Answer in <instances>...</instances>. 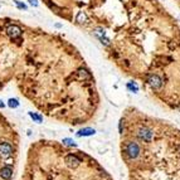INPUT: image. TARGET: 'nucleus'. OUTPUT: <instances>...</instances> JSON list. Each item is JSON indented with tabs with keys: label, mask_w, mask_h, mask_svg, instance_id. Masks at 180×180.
I'll return each instance as SVG.
<instances>
[{
	"label": "nucleus",
	"mask_w": 180,
	"mask_h": 180,
	"mask_svg": "<svg viewBox=\"0 0 180 180\" xmlns=\"http://www.w3.org/2000/svg\"><path fill=\"white\" fill-rule=\"evenodd\" d=\"M96 134V131H94L93 129H91V127H84V129H82V130H79L78 132H77V136L78 137H82V136H92V135H94Z\"/></svg>",
	"instance_id": "9"
},
{
	"label": "nucleus",
	"mask_w": 180,
	"mask_h": 180,
	"mask_svg": "<svg viewBox=\"0 0 180 180\" xmlns=\"http://www.w3.org/2000/svg\"><path fill=\"white\" fill-rule=\"evenodd\" d=\"M29 3L33 5V6H37V5H38V2H37V0H29Z\"/></svg>",
	"instance_id": "16"
},
{
	"label": "nucleus",
	"mask_w": 180,
	"mask_h": 180,
	"mask_svg": "<svg viewBox=\"0 0 180 180\" xmlns=\"http://www.w3.org/2000/svg\"><path fill=\"white\" fill-rule=\"evenodd\" d=\"M137 136H139V139L145 141V142H150L151 139H152V131L149 129V127H141L137 132Z\"/></svg>",
	"instance_id": "3"
},
{
	"label": "nucleus",
	"mask_w": 180,
	"mask_h": 180,
	"mask_svg": "<svg viewBox=\"0 0 180 180\" xmlns=\"http://www.w3.org/2000/svg\"><path fill=\"white\" fill-rule=\"evenodd\" d=\"M66 163L69 167H77L81 163V159L76 155H73V154H69V155L66 156Z\"/></svg>",
	"instance_id": "5"
},
{
	"label": "nucleus",
	"mask_w": 180,
	"mask_h": 180,
	"mask_svg": "<svg viewBox=\"0 0 180 180\" xmlns=\"http://www.w3.org/2000/svg\"><path fill=\"white\" fill-rule=\"evenodd\" d=\"M62 142H63V145L72 146V147H76V146H77V145H76V142L73 141L72 139H63V140H62Z\"/></svg>",
	"instance_id": "13"
},
{
	"label": "nucleus",
	"mask_w": 180,
	"mask_h": 180,
	"mask_svg": "<svg viewBox=\"0 0 180 180\" xmlns=\"http://www.w3.org/2000/svg\"><path fill=\"white\" fill-rule=\"evenodd\" d=\"M8 106H9L10 108H17L18 106H19V102H18L17 98H10V100L8 101Z\"/></svg>",
	"instance_id": "12"
},
{
	"label": "nucleus",
	"mask_w": 180,
	"mask_h": 180,
	"mask_svg": "<svg viewBox=\"0 0 180 180\" xmlns=\"http://www.w3.org/2000/svg\"><path fill=\"white\" fill-rule=\"evenodd\" d=\"M76 20L79 23V24H83V23H86V20H87V17H86V14H84L83 12H79L78 14H77V18H76Z\"/></svg>",
	"instance_id": "11"
},
{
	"label": "nucleus",
	"mask_w": 180,
	"mask_h": 180,
	"mask_svg": "<svg viewBox=\"0 0 180 180\" xmlns=\"http://www.w3.org/2000/svg\"><path fill=\"white\" fill-rule=\"evenodd\" d=\"M4 107H5V103L2 100H0V108H4Z\"/></svg>",
	"instance_id": "17"
},
{
	"label": "nucleus",
	"mask_w": 180,
	"mask_h": 180,
	"mask_svg": "<svg viewBox=\"0 0 180 180\" xmlns=\"http://www.w3.org/2000/svg\"><path fill=\"white\" fill-rule=\"evenodd\" d=\"M13 175V169L10 166H3L0 169V176H2L4 180H9Z\"/></svg>",
	"instance_id": "7"
},
{
	"label": "nucleus",
	"mask_w": 180,
	"mask_h": 180,
	"mask_svg": "<svg viewBox=\"0 0 180 180\" xmlns=\"http://www.w3.org/2000/svg\"><path fill=\"white\" fill-rule=\"evenodd\" d=\"M126 154L130 159H136L140 154V146L137 142L135 141H131L126 145Z\"/></svg>",
	"instance_id": "1"
},
{
	"label": "nucleus",
	"mask_w": 180,
	"mask_h": 180,
	"mask_svg": "<svg viewBox=\"0 0 180 180\" xmlns=\"http://www.w3.org/2000/svg\"><path fill=\"white\" fill-rule=\"evenodd\" d=\"M179 151H180V146H179Z\"/></svg>",
	"instance_id": "18"
},
{
	"label": "nucleus",
	"mask_w": 180,
	"mask_h": 180,
	"mask_svg": "<svg viewBox=\"0 0 180 180\" xmlns=\"http://www.w3.org/2000/svg\"><path fill=\"white\" fill-rule=\"evenodd\" d=\"M76 76L79 78V79H91V75L88 73L87 69H84V68H79L77 72H76Z\"/></svg>",
	"instance_id": "8"
},
{
	"label": "nucleus",
	"mask_w": 180,
	"mask_h": 180,
	"mask_svg": "<svg viewBox=\"0 0 180 180\" xmlns=\"http://www.w3.org/2000/svg\"><path fill=\"white\" fill-rule=\"evenodd\" d=\"M127 87H129L131 91H134V92H137V87L135 86V84H132V83H129V84H127Z\"/></svg>",
	"instance_id": "15"
},
{
	"label": "nucleus",
	"mask_w": 180,
	"mask_h": 180,
	"mask_svg": "<svg viewBox=\"0 0 180 180\" xmlns=\"http://www.w3.org/2000/svg\"><path fill=\"white\" fill-rule=\"evenodd\" d=\"M149 83H150V86L152 88H160L161 84H163V81H161V78L159 77V76L152 75V76L149 77Z\"/></svg>",
	"instance_id": "6"
},
{
	"label": "nucleus",
	"mask_w": 180,
	"mask_h": 180,
	"mask_svg": "<svg viewBox=\"0 0 180 180\" xmlns=\"http://www.w3.org/2000/svg\"><path fill=\"white\" fill-rule=\"evenodd\" d=\"M29 116H30V119L33 120V121H35L37 123H42V121H43V117H42L40 115H38V113L29 112Z\"/></svg>",
	"instance_id": "10"
},
{
	"label": "nucleus",
	"mask_w": 180,
	"mask_h": 180,
	"mask_svg": "<svg viewBox=\"0 0 180 180\" xmlns=\"http://www.w3.org/2000/svg\"><path fill=\"white\" fill-rule=\"evenodd\" d=\"M15 4H17V6L19 9H27V5L23 4V3H20V2H18V0H15Z\"/></svg>",
	"instance_id": "14"
},
{
	"label": "nucleus",
	"mask_w": 180,
	"mask_h": 180,
	"mask_svg": "<svg viewBox=\"0 0 180 180\" xmlns=\"http://www.w3.org/2000/svg\"><path fill=\"white\" fill-rule=\"evenodd\" d=\"M6 33L12 39H18V38H20V35H22V29H20L18 25H9L6 28Z\"/></svg>",
	"instance_id": "4"
},
{
	"label": "nucleus",
	"mask_w": 180,
	"mask_h": 180,
	"mask_svg": "<svg viewBox=\"0 0 180 180\" xmlns=\"http://www.w3.org/2000/svg\"><path fill=\"white\" fill-rule=\"evenodd\" d=\"M13 154V146L9 142H2L0 144V157L2 159H8Z\"/></svg>",
	"instance_id": "2"
}]
</instances>
